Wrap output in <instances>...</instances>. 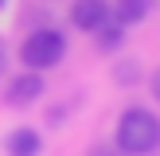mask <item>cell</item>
Wrapping results in <instances>:
<instances>
[{
	"mask_svg": "<svg viewBox=\"0 0 160 156\" xmlns=\"http://www.w3.org/2000/svg\"><path fill=\"white\" fill-rule=\"evenodd\" d=\"M62 55H67V35L59 27H35L20 43V59L28 70H51L55 62H62Z\"/></svg>",
	"mask_w": 160,
	"mask_h": 156,
	"instance_id": "2",
	"label": "cell"
},
{
	"mask_svg": "<svg viewBox=\"0 0 160 156\" xmlns=\"http://www.w3.org/2000/svg\"><path fill=\"white\" fill-rule=\"evenodd\" d=\"M109 16L113 12H109L106 0H74V8H70V23H74L78 31H98Z\"/></svg>",
	"mask_w": 160,
	"mask_h": 156,
	"instance_id": "3",
	"label": "cell"
},
{
	"mask_svg": "<svg viewBox=\"0 0 160 156\" xmlns=\"http://www.w3.org/2000/svg\"><path fill=\"white\" fill-rule=\"evenodd\" d=\"M4 66H8V47H4V39H0V74H4Z\"/></svg>",
	"mask_w": 160,
	"mask_h": 156,
	"instance_id": "8",
	"label": "cell"
},
{
	"mask_svg": "<svg viewBox=\"0 0 160 156\" xmlns=\"http://www.w3.org/2000/svg\"><path fill=\"white\" fill-rule=\"evenodd\" d=\"M152 94H156V101H160V70L152 74Z\"/></svg>",
	"mask_w": 160,
	"mask_h": 156,
	"instance_id": "9",
	"label": "cell"
},
{
	"mask_svg": "<svg viewBox=\"0 0 160 156\" xmlns=\"http://www.w3.org/2000/svg\"><path fill=\"white\" fill-rule=\"evenodd\" d=\"M94 35H98V47H102V51H117V47L125 43V27L113 20V16H109V20L102 23V27L94 31Z\"/></svg>",
	"mask_w": 160,
	"mask_h": 156,
	"instance_id": "7",
	"label": "cell"
},
{
	"mask_svg": "<svg viewBox=\"0 0 160 156\" xmlns=\"http://www.w3.org/2000/svg\"><path fill=\"white\" fill-rule=\"evenodd\" d=\"M117 148L129 156H148L152 148L160 144V117L152 109H125L121 121H117Z\"/></svg>",
	"mask_w": 160,
	"mask_h": 156,
	"instance_id": "1",
	"label": "cell"
},
{
	"mask_svg": "<svg viewBox=\"0 0 160 156\" xmlns=\"http://www.w3.org/2000/svg\"><path fill=\"white\" fill-rule=\"evenodd\" d=\"M4 4H8V0H0V8H4Z\"/></svg>",
	"mask_w": 160,
	"mask_h": 156,
	"instance_id": "10",
	"label": "cell"
},
{
	"mask_svg": "<svg viewBox=\"0 0 160 156\" xmlns=\"http://www.w3.org/2000/svg\"><path fill=\"white\" fill-rule=\"evenodd\" d=\"M39 94H43V78L39 74H16L4 90V101L8 105H31Z\"/></svg>",
	"mask_w": 160,
	"mask_h": 156,
	"instance_id": "4",
	"label": "cell"
},
{
	"mask_svg": "<svg viewBox=\"0 0 160 156\" xmlns=\"http://www.w3.org/2000/svg\"><path fill=\"white\" fill-rule=\"evenodd\" d=\"M39 133L35 129H16L8 137V156H39Z\"/></svg>",
	"mask_w": 160,
	"mask_h": 156,
	"instance_id": "6",
	"label": "cell"
},
{
	"mask_svg": "<svg viewBox=\"0 0 160 156\" xmlns=\"http://www.w3.org/2000/svg\"><path fill=\"white\" fill-rule=\"evenodd\" d=\"M109 12H113V20L121 27H133V23H145L152 16V0H113Z\"/></svg>",
	"mask_w": 160,
	"mask_h": 156,
	"instance_id": "5",
	"label": "cell"
}]
</instances>
